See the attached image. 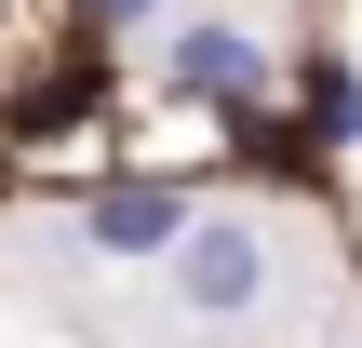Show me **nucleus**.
<instances>
[{
    "label": "nucleus",
    "mask_w": 362,
    "mask_h": 348,
    "mask_svg": "<svg viewBox=\"0 0 362 348\" xmlns=\"http://www.w3.org/2000/svg\"><path fill=\"white\" fill-rule=\"evenodd\" d=\"M161 282H175V322H188V335H255V322L282 308L296 255H282L269 215H188V241L161 255Z\"/></svg>",
    "instance_id": "f257e3e1"
},
{
    "label": "nucleus",
    "mask_w": 362,
    "mask_h": 348,
    "mask_svg": "<svg viewBox=\"0 0 362 348\" xmlns=\"http://www.w3.org/2000/svg\"><path fill=\"white\" fill-rule=\"evenodd\" d=\"M161 94L255 121L269 107V27H242V13H161Z\"/></svg>",
    "instance_id": "f03ea898"
},
{
    "label": "nucleus",
    "mask_w": 362,
    "mask_h": 348,
    "mask_svg": "<svg viewBox=\"0 0 362 348\" xmlns=\"http://www.w3.org/2000/svg\"><path fill=\"white\" fill-rule=\"evenodd\" d=\"M188 215H202V201H188L175 174H107V188L81 201V255H107V268H161V255L188 241Z\"/></svg>",
    "instance_id": "7ed1b4c3"
},
{
    "label": "nucleus",
    "mask_w": 362,
    "mask_h": 348,
    "mask_svg": "<svg viewBox=\"0 0 362 348\" xmlns=\"http://www.w3.org/2000/svg\"><path fill=\"white\" fill-rule=\"evenodd\" d=\"M309 148H362V67L349 54H309V121H296Z\"/></svg>",
    "instance_id": "20e7f679"
},
{
    "label": "nucleus",
    "mask_w": 362,
    "mask_h": 348,
    "mask_svg": "<svg viewBox=\"0 0 362 348\" xmlns=\"http://www.w3.org/2000/svg\"><path fill=\"white\" fill-rule=\"evenodd\" d=\"M175 0H81V27H107V40H134V27H161Z\"/></svg>",
    "instance_id": "39448f33"
}]
</instances>
